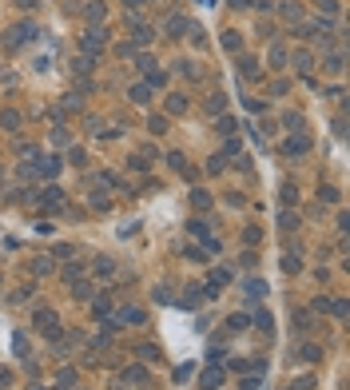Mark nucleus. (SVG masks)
Listing matches in <instances>:
<instances>
[{
  "label": "nucleus",
  "instance_id": "1",
  "mask_svg": "<svg viewBox=\"0 0 350 390\" xmlns=\"http://www.w3.org/2000/svg\"><path fill=\"white\" fill-rule=\"evenodd\" d=\"M104 44H108V32H104V28H88V32H84V40H80V48H84V56H96V52H104Z\"/></svg>",
  "mask_w": 350,
  "mask_h": 390
},
{
  "label": "nucleus",
  "instance_id": "2",
  "mask_svg": "<svg viewBox=\"0 0 350 390\" xmlns=\"http://www.w3.org/2000/svg\"><path fill=\"white\" fill-rule=\"evenodd\" d=\"M112 323H116V327H139V323H143V311H139V307H119L116 315H112Z\"/></svg>",
  "mask_w": 350,
  "mask_h": 390
},
{
  "label": "nucleus",
  "instance_id": "3",
  "mask_svg": "<svg viewBox=\"0 0 350 390\" xmlns=\"http://www.w3.org/2000/svg\"><path fill=\"white\" fill-rule=\"evenodd\" d=\"M119 382H123V386H147V382H151V374H147L143 366H127V370L119 374Z\"/></svg>",
  "mask_w": 350,
  "mask_h": 390
},
{
  "label": "nucleus",
  "instance_id": "4",
  "mask_svg": "<svg viewBox=\"0 0 350 390\" xmlns=\"http://www.w3.org/2000/svg\"><path fill=\"white\" fill-rule=\"evenodd\" d=\"M283 152H287V156H306V152H310V140H306L302 132H291V140L283 144Z\"/></svg>",
  "mask_w": 350,
  "mask_h": 390
},
{
  "label": "nucleus",
  "instance_id": "5",
  "mask_svg": "<svg viewBox=\"0 0 350 390\" xmlns=\"http://www.w3.org/2000/svg\"><path fill=\"white\" fill-rule=\"evenodd\" d=\"M36 36V24H16L12 32H8V48H20L24 40H32Z\"/></svg>",
  "mask_w": 350,
  "mask_h": 390
},
{
  "label": "nucleus",
  "instance_id": "6",
  "mask_svg": "<svg viewBox=\"0 0 350 390\" xmlns=\"http://www.w3.org/2000/svg\"><path fill=\"white\" fill-rule=\"evenodd\" d=\"M227 283H231V271H227V267H215V271L207 275V287H203V291H207V295H215V291H219V287H227Z\"/></svg>",
  "mask_w": 350,
  "mask_h": 390
},
{
  "label": "nucleus",
  "instance_id": "7",
  "mask_svg": "<svg viewBox=\"0 0 350 390\" xmlns=\"http://www.w3.org/2000/svg\"><path fill=\"white\" fill-rule=\"evenodd\" d=\"M239 72H243V80H247V84L263 80V68H259V60H251V56H243V60H239Z\"/></svg>",
  "mask_w": 350,
  "mask_h": 390
},
{
  "label": "nucleus",
  "instance_id": "8",
  "mask_svg": "<svg viewBox=\"0 0 350 390\" xmlns=\"http://www.w3.org/2000/svg\"><path fill=\"white\" fill-rule=\"evenodd\" d=\"M199 386L203 390H219L223 386V370H219V366H207V370L199 374Z\"/></svg>",
  "mask_w": 350,
  "mask_h": 390
},
{
  "label": "nucleus",
  "instance_id": "9",
  "mask_svg": "<svg viewBox=\"0 0 350 390\" xmlns=\"http://www.w3.org/2000/svg\"><path fill=\"white\" fill-rule=\"evenodd\" d=\"M84 16H88V24H104V16H108V8H104V0H92V4L84 8Z\"/></svg>",
  "mask_w": 350,
  "mask_h": 390
},
{
  "label": "nucleus",
  "instance_id": "10",
  "mask_svg": "<svg viewBox=\"0 0 350 390\" xmlns=\"http://www.w3.org/2000/svg\"><path fill=\"white\" fill-rule=\"evenodd\" d=\"M92 271H96L100 279H112V275H116V259H108V255H100V259L92 263Z\"/></svg>",
  "mask_w": 350,
  "mask_h": 390
},
{
  "label": "nucleus",
  "instance_id": "11",
  "mask_svg": "<svg viewBox=\"0 0 350 390\" xmlns=\"http://www.w3.org/2000/svg\"><path fill=\"white\" fill-rule=\"evenodd\" d=\"M187 28H191V24H187L183 16H167V24H163V32H167V36H183Z\"/></svg>",
  "mask_w": 350,
  "mask_h": 390
},
{
  "label": "nucleus",
  "instance_id": "12",
  "mask_svg": "<svg viewBox=\"0 0 350 390\" xmlns=\"http://www.w3.org/2000/svg\"><path fill=\"white\" fill-rule=\"evenodd\" d=\"M291 64H294V68H298V72H306V68L314 64V56L306 52V48H294V52H291Z\"/></svg>",
  "mask_w": 350,
  "mask_h": 390
},
{
  "label": "nucleus",
  "instance_id": "13",
  "mask_svg": "<svg viewBox=\"0 0 350 390\" xmlns=\"http://www.w3.org/2000/svg\"><path fill=\"white\" fill-rule=\"evenodd\" d=\"M263 295H267V283H263V279H247V299H251V303H259Z\"/></svg>",
  "mask_w": 350,
  "mask_h": 390
},
{
  "label": "nucleus",
  "instance_id": "14",
  "mask_svg": "<svg viewBox=\"0 0 350 390\" xmlns=\"http://www.w3.org/2000/svg\"><path fill=\"white\" fill-rule=\"evenodd\" d=\"M318 358H322V346H314V342L298 346V362H318Z\"/></svg>",
  "mask_w": 350,
  "mask_h": 390
},
{
  "label": "nucleus",
  "instance_id": "15",
  "mask_svg": "<svg viewBox=\"0 0 350 390\" xmlns=\"http://www.w3.org/2000/svg\"><path fill=\"white\" fill-rule=\"evenodd\" d=\"M0 127H4V132H20V111H0Z\"/></svg>",
  "mask_w": 350,
  "mask_h": 390
},
{
  "label": "nucleus",
  "instance_id": "16",
  "mask_svg": "<svg viewBox=\"0 0 350 390\" xmlns=\"http://www.w3.org/2000/svg\"><path fill=\"white\" fill-rule=\"evenodd\" d=\"M203 295H207L203 287H187V295H183L179 303H183V307H199V303H203Z\"/></svg>",
  "mask_w": 350,
  "mask_h": 390
},
{
  "label": "nucleus",
  "instance_id": "17",
  "mask_svg": "<svg viewBox=\"0 0 350 390\" xmlns=\"http://www.w3.org/2000/svg\"><path fill=\"white\" fill-rule=\"evenodd\" d=\"M92 311H96V319H108V315H112V299H108V295H100V299L92 303Z\"/></svg>",
  "mask_w": 350,
  "mask_h": 390
},
{
  "label": "nucleus",
  "instance_id": "18",
  "mask_svg": "<svg viewBox=\"0 0 350 390\" xmlns=\"http://www.w3.org/2000/svg\"><path fill=\"white\" fill-rule=\"evenodd\" d=\"M167 111H171V115H179V111H187V96H183V92H175V96H167Z\"/></svg>",
  "mask_w": 350,
  "mask_h": 390
},
{
  "label": "nucleus",
  "instance_id": "19",
  "mask_svg": "<svg viewBox=\"0 0 350 390\" xmlns=\"http://www.w3.org/2000/svg\"><path fill=\"white\" fill-rule=\"evenodd\" d=\"M283 16H287L291 24H298V20H302V8H298V0H287V4H283Z\"/></svg>",
  "mask_w": 350,
  "mask_h": 390
},
{
  "label": "nucleus",
  "instance_id": "20",
  "mask_svg": "<svg viewBox=\"0 0 350 390\" xmlns=\"http://www.w3.org/2000/svg\"><path fill=\"white\" fill-rule=\"evenodd\" d=\"M72 72H76V76L84 80V76L92 72V56H80V60H72Z\"/></svg>",
  "mask_w": 350,
  "mask_h": 390
},
{
  "label": "nucleus",
  "instance_id": "21",
  "mask_svg": "<svg viewBox=\"0 0 350 390\" xmlns=\"http://www.w3.org/2000/svg\"><path fill=\"white\" fill-rule=\"evenodd\" d=\"M139 358H143V362H159L163 354H159V346H151V342H143V346H139Z\"/></svg>",
  "mask_w": 350,
  "mask_h": 390
},
{
  "label": "nucleus",
  "instance_id": "22",
  "mask_svg": "<svg viewBox=\"0 0 350 390\" xmlns=\"http://www.w3.org/2000/svg\"><path fill=\"white\" fill-rule=\"evenodd\" d=\"M322 68H326L330 76H338V72H342V52H330V56H326V64H322Z\"/></svg>",
  "mask_w": 350,
  "mask_h": 390
},
{
  "label": "nucleus",
  "instance_id": "23",
  "mask_svg": "<svg viewBox=\"0 0 350 390\" xmlns=\"http://www.w3.org/2000/svg\"><path fill=\"white\" fill-rule=\"evenodd\" d=\"M191 203H195V207L203 211V207H211V195H207L203 187H195V191H191Z\"/></svg>",
  "mask_w": 350,
  "mask_h": 390
},
{
  "label": "nucleus",
  "instance_id": "24",
  "mask_svg": "<svg viewBox=\"0 0 350 390\" xmlns=\"http://www.w3.org/2000/svg\"><path fill=\"white\" fill-rule=\"evenodd\" d=\"M72 295H76V299H88V295H92V283H84V279H72Z\"/></svg>",
  "mask_w": 350,
  "mask_h": 390
},
{
  "label": "nucleus",
  "instance_id": "25",
  "mask_svg": "<svg viewBox=\"0 0 350 390\" xmlns=\"http://www.w3.org/2000/svg\"><path fill=\"white\" fill-rule=\"evenodd\" d=\"M255 323H259L267 334H275V319H271V311H259V315H255Z\"/></svg>",
  "mask_w": 350,
  "mask_h": 390
},
{
  "label": "nucleus",
  "instance_id": "26",
  "mask_svg": "<svg viewBox=\"0 0 350 390\" xmlns=\"http://www.w3.org/2000/svg\"><path fill=\"white\" fill-rule=\"evenodd\" d=\"M223 48H227V52H239V48H243L239 32H223Z\"/></svg>",
  "mask_w": 350,
  "mask_h": 390
},
{
  "label": "nucleus",
  "instance_id": "27",
  "mask_svg": "<svg viewBox=\"0 0 350 390\" xmlns=\"http://www.w3.org/2000/svg\"><path fill=\"white\" fill-rule=\"evenodd\" d=\"M283 123H287L291 132H302V123H306V119H302L298 111H287V115H283Z\"/></svg>",
  "mask_w": 350,
  "mask_h": 390
},
{
  "label": "nucleus",
  "instance_id": "28",
  "mask_svg": "<svg viewBox=\"0 0 350 390\" xmlns=\"http://www.w3.org/2000/svg\"><path fill=\"white\" fill-rule=\"evenodd\" d=\"M219 132H223V136H235V132H239L235 115H219Z\"/></svg>",
  "mask_w": 350,
  "mask_h": 390
},
{
  "label": "nucleus",
  "instance_id": "29",
  "mask_svg": "<svg viewBox=\"0 0 350 390\" xmlns=\"http://www.w3.org/2000/svg\"><path fill=\"white\" fill-rule=\"evenodd\" d=\"M283 271H287V275H298V271H302L298 255H283Z\"/></svg>",
  "mask_w": 350,
  "mask_h": 390
},
{
  "label": "nucleus",
  "instance_id": "30",
  "mask_svg": "<svg viewBox=\"0 0 350 390\" xmlns=\"http://www.w3.org/2000/svg\"><path fill=\"white\" fill-rule=\"evenodd\" d=\"M247 323H251V319H247V315H231V319H227V331H247Z\"/></svg>",
  "mask_w": 350,
  "mask_h": 390
},
{
  "label": "nucleus",
  "instance_id": "31",
  "mask_svg": "<svg viewBox=\"0 0 350 390\" xmlns=\"http://www.w3.org/2000/svg\"><path fill=\"white\" fill-rule=\"evenodd\" d=\"M147 96H151L147 84H135V88H131V104H147Z\"/></svg>",
  "mask_w": 350,
  "mask_h": 390
},
{
  "label": "nucleus",
  "instance_id": "32",
  "mask_svg": "<svg viewBox=\"0 0 350 390\" xmlns=\"http://www.w3.org/2000/svg\"><path fill=\"white\" fill-rule=\"evenodd\" d=\"M223 104H227V96H223V92H215V96L207 100V111H215V115H219V111H223Z\"/></svg>",
  "mask_w": 350,
  "mask_h": 390
},
{
  "label": "nucleus",
  "instance_id": "33",
  "mask_svg": "<svg viewBox=\"0 0 350 390\" xmlns=\"http://www.w3.org/2000/svg\"><path fill=\"white\" fill-rule=\"evenodd\" d=\"M283 203H298V187H294V183H283Z\"/></svg>",
  "mask_w": 350,
  "mask_h": 390
},
{
  "label": "nucleus",
  "instance_id": "34",
  "mask_svg": "<svg viewBox=\"0 0 350 390\" xmlns=\"http://www.w3.org/2000/svg\"><path fill=\"white\" fill-rule=\"evenodd\" d=\"M147 127H151L155 136H163V132H167V119H163V115H151V119H147Z\"/></svg>",
  "mask_w": 350,
  "mask_h": 390
},
{
  "label": "nucleus",
  "instance_id": "35",
  "mask_svg": "<svg viewBox=\"0 0 350 390\" xmlns=\"http://www.w3.org/2000/svg\"><path fill=\"white\" fill-rule=\"evenodd\" d=\"M271 64H275V68H279V64H287V48H283V44H275V48H271Z\"/></svg>",
  "mask_w": 350,
  "mask_h": 390
},
{
  "label": "nucleus",
  "instance_id": "36",
  "mask_svg": "<svg viewBox=\"0 0 350 390\" xmlns=\"http://www.w3.org/2000/svg\"><path fill=\"white\" fill-rule=\"evenodd\" d=\"M147 84H155V88H159V84H167V72H155V68H147Z\"/></svg>",
  "mask_w": 350,
  "mask_h": 390
},
{
  "label": "nucleus",
  "instance_id": "37",
  "mask_svg": "<svg viewBox=\"0 0 350 390\" xmlns=\"http://www.w3.org/2000/svg\"><path fill=\"white\" fill-rule=\"evenodd\" d=\"M318 199H322V203H338V191H334V187H318Z\"/></svg>",
  "mask_w": 350,
  "mask_h": 390
},
{
  "label": "nucleus",
  "instance_id": "38",
  "mask_svg": "<svg viewBox=\"0 0 350 390\" xmlns=\"http://www.w3.org/2000/svg\"><path fill=\"white\" fill-rule=\"evenodd\" d=\"M64 279H84V267H80V263H68V267H64Z\"/></svg>",
  "mask_w": 350,
  "mask_h": 390
},
{
  "label": "nucleus",
  "instance_id": "39",
  "mask_svg": "<svg viewBox=\"0 0 350 390\" xmlns=\"http://www.w3.org/2000/svg\"><path fill=\"white\" fill-rule=\"evenodd\" d=\"M167 164H171L175 171H187V160H183V156H179V152H171V156H167Z\"/></svg>",
  "mask_w": 350,
  "mask_h": 390
},
{
  "label": "nucleus",
  "instance_id": "40",
  "mask_svg": "<svg viewBox=\"0 0 350 390\" xmlns=\"http://www.w3.org/2000/svg\"><path fill=\"white\" fill-rule=\"evenodd\" d=\"M175 68H179V72H183V76H199V68H195V64H191V60H179V64H175Z\"/></svg>",
  "mask_w": 350,
  "mask_h": 390
},
{
  "label": "nucleus",
  "instance_id": "41",
  "mask_svg": "<svg viewBox=\"0 0 350 390\" xmlns=\"http://www.w3.org/2000/svg\"><path fill=\"white\" fill-rule=\"evenodd\" d=\"M243 239H247V243H251V247H255V243H259V239H263V231H259V227H247V231H243Z\"/></svg>",
  "mask_w": 350,
  "mask_h": 390
},
{
  "label": "nucleus",
  "instance_id": "42",
  "mask_svg": "<svg viewBox=\"0 0 350 390\" xmlns=\"http://www.w3.org/2000/svg\"><path fill=\"white\" fill-rule=\"evenodd\" d=\"M294 327H298V331H310L314 323H310V315H306V311H298V319H294Z\"/></svg>",
  "mask_w": 350,
  "mask_h": 390
},
{
  "label": "nucleus",
  "instance_id": "43",
  "mask_svg": "<svg viewBox=\"0 0 350 390\" xmlns=\"http://www.w3.org/2000/svg\"><path fill=\"white\" fill-rule=\"evenodd\" d=\"M12 350H16V354H28V338L16 334V338H12Z\"/></svg>",
  "mask_w": 350,
  "mask_h": 390
},
{
  "label": "nucleus",
  "instance_id": "44",
  "mask_svg": "<svg viewBox=\"0 0 350 390\" xmlns=\"http://www.w3.org/2000/svg\"><path fill=\"white\" fill-rule=\"evenodd\" d=\"M32 271H36V275H48V271H52V263H48V259H36V263H32Z\"/></svg>",
  "mask_w": 350,
  "mask_h": 390
},
{
  "label": "nucleus",
  "instance_id": "45",
  "mask_svg": "<svg viewBox=\"0 0 350 390\" xmlns=\"http://www.w3.org/2000/svg\"><path fill=\"white\" fill-rule=\"evenodd\" d=\"M155 303H171V291H167V287H163V283H159V287H155Z\"/></svg>",
  "mask_w": 350,
  "mask_h": 390
},
{
  "label": "nucleus",
  "instance_id": "46",
  "mask_svg": "<svg viewBox=\"0 0 350 390\" xmlns=\"http://www.w3.org/2000/svg\"><path fill=\"white\" fill-rule=\"evenodd\" d=\"M318 8H322L326 16H334V12H338V0H318Z\"/></svg>",
  "mask_w": 350,
  "mask_h": 390
},
{
  "label": "nucleus",
  "instance_id": "47",
  "mask_svg": "<svg viewBox=\"0 0 350 390\" xmlns=\"http://www.w3.org/2000/svg\"><path fill=\"white\" fill-rule=\"evenodd\" d=\"M40 171H44V175H56V171H60V160H44V167H40Z\"/></svg>",
  "mask_w": 350,
  "mask_h": 390
},
{
  "label": "nucleus",
  "instance_id": "48",
  "mask_svg": "<svg viewBox=\"0 0 350 390\" xmlns=\"http://www.w3.org/2000/svg\"><path fill=\"white\" fill-rule=\"evenodd\" d=\"M314 311H322V315H326V311H330V299H326V295H318V299H314Z\"/></svg>",
  "mask_w": 350,
  "mask_h": 390
},
{
  "label": "nucleus",
  "instance_id": "49",
  "mask_svg": "<svg viewBox=\"0 0 350 390\" xmlns=\"http://www.w3.org/2000/svg\"><path fill=\"white\" fill-rule=\"evenodd\" d=\"M294 390H314V378H310V374H306V378H298V382H294Z\"/></svg>",
  "mask_w": 350,
  "mask_h": 390
},
{
  "label": "nucleus",
  "instance_id": "50",
  "mask_svg": "<svg viewBox=\"0 0 350 390\" xmlns=\"http://www.w3.org/2000/svg\"><path fill=\"white\" fill-rule=\"evenodd\" d=\"M123 4H127V12H139V8L147 4V0H123Z\"/></svg>",
  "mask_w": 350,
  "mask_h": 390
},
{
  "label": "nucleus",
  "instance_id": "51",
  "mask_svg": "<svg viewBox=\"0 0 350 390\" xmlns=\"http://www.w3.org/2000/svg\"><path fill=\"white\" fill-rule=\"evenodd\" d=\"M255 0H231V8H251Z\"/></svg>",
  "mask_w": 350,
  "mask_h": 390
},
{
  "label": "nucleus",
  "instance_id": "52",
  "mask_svg": "<svg viewBox=\"0 0 350 390\" xmlns=\"http://www.w3.org/2000/svg\"><path fill=\"white\" fill-rule=\"evenodd\" d=\"M243 390H259V378H247V382H243Z\"/></svg>",
  "mask_w": 350,
  "mask_h": 390
},
{
  "label": "nucleus",
  "instance_id": "53",
  "mask_svg": "<svg viewBox=\"0 0 350 390\" xmlns=\"http://www.w3.org/2000/svg\"><path fill=\"white\" fill-rule=\"evenodd\" d=\"M16 4H20V8H36V0H16Z\"/></svg>",
  "mask_w": 350,
  "mask_h": 390
},
{
  "label": "nucleus",
  "instance_id": "54",
  "mask_svg": "<svg viewBox=\"0 0 350 390\" xmlns=\"http://www.w3.org/2000/svg\"><path fill=\"white\" fill-rule=\"evenodd\" d=\"M56 390H72V386H68V382H60V386H56Z\"/></svg>",
  "mask_w": 350,
  "mask_h": 390
}]
</instances>
